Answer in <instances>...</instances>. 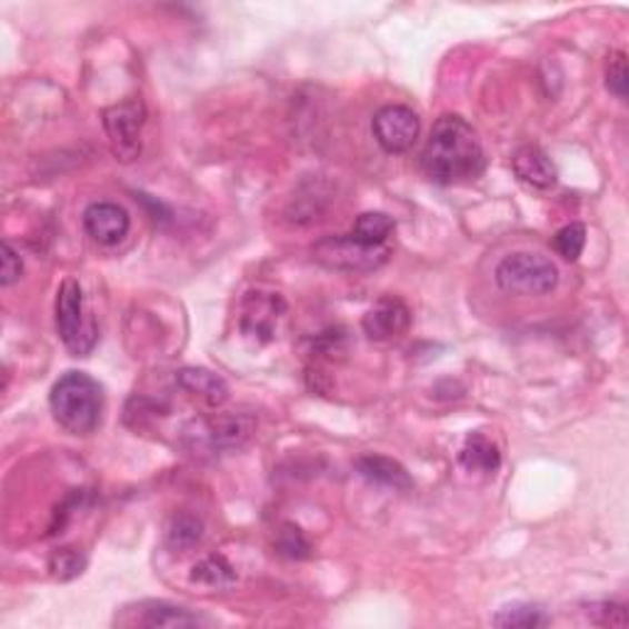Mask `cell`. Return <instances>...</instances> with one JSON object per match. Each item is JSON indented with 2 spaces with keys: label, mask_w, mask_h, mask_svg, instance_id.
<instances>
[{
  "label": "cell",
  "mask_w": 629,
  "mask_h": 629,
  "mask_svg": "<svg viewBox=\"0 0 629 629\" xmlns=\"http://www.w3.org/2000/svg\"><path fill=\"white\" fill-rule=\"evenodd\" d=\"M485 150L475 128L456 113H446L433 123L423 148L421 166L438 184H458L485 172Z\"/></svg>",
  "instance_id": "obj_1"
},
{
  "label": "cell",
  "mask_w": 629,
  "mask_h": 629,
  "mask_svg": "<svg viewBox=\"0 0 629 629\" xmlns=\"http://www.w3.org/2000/svg\"><path fill=\"white\" fill-rule=\"evenodd\" d=\"M50 409L54 421L67 433L89 436L101 426L103 389L87 371H67L50 391Z\"/></svg>",
  "instance_id": "obj_2"
},
{
  "label": "cell",
  "mask_w": 629,
  "mask_h": 629,
  "mask_svg": "<svg viewBox=\"0 0 629 629\" xmlns=\"http://www.w3.org/2000/svg\"><path fill=\"white\" fill-rule=\"evenodd\" d=\"M54 322L60 340L74 357H87L94 349L99 340L97 320L87 312L84 293H81V286L74 278H67L60 290H57Z\"/></svg>",
  "instance_id": "obj_3"
},
{
  "label": "cell",
  "mask_w": 629,
  "mask_h": 629,
  "mask_svg": "<svg viewBox=\"0 0 629 629\" xmlns=\"http://www.w3.org/2000/svg\"><path fill=\"white\" fill-rule=\"evenodd\" d=\"M497 286L511 296H546L558 286V268L541 253H511L495 271Z\"/></svg>",
  "instance_id": "obj_4"
},
{
  "label": "cell",
  "mask_w": 629,
  "mask_h": 629,
  "mask_svg": "<svg viewBox=\"0 0 629 629\" xmlns=\"http://www.w3.org/2000/svg\"><path fill=\"white\" fill-rule=\"evenodd\" d=\"M389 247H369L352 234L325 237L312 247V259L328 271L369 273L389 261Z\"/></svg>",
  "instance_id": "obj_5"
},
{
  "label": "cell",
  "mask_w": 629,
  "mask_h": 629,
  "mask_svg": "<svg viewBox=\"0 0 629 629\" xmlns=\"http://www.w3.org/2000/svg\"><path fill=\"white\" fill-rule=\"evenodd\" d=\"M146 119L148 111L141 99H126L103 111V131L109 136V146L116 160L133 162L141 156V136Z\"/></svg>",
  "instance_id": "obj_6"
},
{
  "label": "cell",
  "mask_w": 629,
  "mask_h": 629,
  "mask_svg": "<svg viewBox=\"0 0 629 629\" xmlns=\"http://www.w3.org/2000/svg\"><path fill=\"white\" fill-rule=\"evenodd\" d=\"M119 627H146V629H184V627H204L209 620L200 612H192L188 608H178V605L162 602V600H143L136 605H126V608L116 615L113 620Z\"/></svg>",
  "instance_id": "obj_7"
},
{
  "label": "cell",
  "mask_w": 629,
  "mask_h": 629,
  "mask_svg": "<svg viewBox=\"0 0 629 629\" xmlns=\"http://www.w3.org/2000/svg\"><path fill=\"white\" fill-rule=\"evenodd\" d=\"M253 421L247 416H214L204 421H194L184 436L192 442L194 450H234L251 438Z\"/></svg>",
  "instance_id": "obj_8"
},
{
  "label": "cell",
  "mask_w": 629,
  "mask_h": 629,
  "mask_svg": "<svg viewBox=\"0 0 629 629\" xmlns=\"http://www.w3.org/2000/svg\"><path fill=\"white\" fill-rule=\"evenodd\" d=\"M371 131H375L377 143L387 153L399 156L413 148L418 133H421V121H418V113L413 109L391 103V107H383L375 113Z\"/></svg>",
  "instance_id": "obj_9"
},
{
  "label": "cell",
  "mask_w": 629,
  "mask_h": 629,
  "mask_svg": "<svg viewBox=\"0 0 629 629\" xmlns=\"http://www.w3.org/2000/svg\"><path fill=\"white\" fill-rule=\"evenodd\" d=\"M283 312H286V302L281 296L256 290V293H249L247 300H243L241 332L256 342L273 340L278 318H281Z\"/></svg>",
  "instance_id": "obj_10"
},
{
  "label": "cell",
  "mask_w": 629,
  "mask_h": 629,
  "mask_svg": "<svg viewBox=\"0 0 629 629\" xmlns=\"http://www.w3.org/2000/svg\"><path fill=\"white\" fill-rule=\"evenodd\" d=\"M411 325V310L406 308V302L399 298H381L375 308H371L365 320L362 330L375 342H387L401 337Z\"/></svg>",
  "instance_id": "obj_11"
},
{
  "label": "cell",
  "mask_w": 629,
  "mask_h": 629,
  "mask_svg": "<svg viewBox=\"0 0 629 629\" xmlns=\"http://www.w3.org/2000/svg\"><path fill=\"white\" fill-rule=\"evenodd\" d=\"M84 229L101 247H113L131 229V217L116 202H94L84 209Z\"/></svg>",
  "instance_id": "obj_12"
},
{
  "label": "cell",
  "mask_w": 629,
  "mask_h": 629,
  "mask_svg": "<svg viewBox=\"0 0 629 629\" xmlns=\"http://www.w3.org/2000/svg\"><path fill=\"white\" fill-rule=\"evenodd\" d=\"M174 383H178L184 393L192 396L194 401L204 403L207 409H221V406H224L229 399L227 381L219 375H214V371L202 369V367L180 369L178 375H174Z\"/></svg>",
  "instance_id": "obj_13"
},
{
  "label": "cell",
  "mask_w": 629,
  "mask_h": 629,
  "mask_svg": "<svg viewBox=\"0 0 629 629\" xmlns=\"http://www.w3.org/2000/svg\"><path fill=\"white\" fill-rule=\"evenodd\" d=\"M511 170L517 178L533 190H551L558 180L553 160L539 146H523L511 158Z\"/></svg>",
  "instance_id": "obj_14"
},
{
  "label": "cell",
  "mask_w": 629,
  "mask_h": 629,
  "mask_svg": "<svg viewBox=\"0 0 629 629\" xmlns=\"http://www.w3.org/2000/svg\"><path fill=\"white\" fill-rule=\"evenodd\" d=\"M357 470H359V475L367 477L369 482L389 487V489H399V492H409V489L413 487L411 475L406 472L401 462H396L391 458H383V456L359 458Z\"/></svg>",
  "instance_id": "obj_15"
},
{
  "label": "cell",
  "mask_w": 629,
  "mask_h": 629,
  "mask_svg": "<svg viewBox=\"0 0 629 629\" xmlns=\"http://www.w3.org/2000/svg\"><path fill=\"white\" fill-rule=\"evenodd\" d=\"M460 465L470 472H497L502 465V452L480 430H475L465 438V446L460 450Z\"/></svg>",
  "instance_id": "obj_16"
},
{
  "label": "cell",
  "mask_w": 629,
  "mask_h": 629,
  "mask_svg": "<svg viewBox=\"0 0 629 629\" xmlns=\"http://www.w3.org/2000/svg\"><path fill=\"white\" fill-rule=\"evenodd\" d=\"M168 546L172 551H180V553H188L192 551L194 546H200L204 539V521L190 515V511H180V515H174L168 523Z\"/></svg>",
  "instance_id": "obj_17"
},
{
  "label": "cell",
  "mask_w": 629,
  "mask_h": 629,
  "mask_svg": "<svg viewBox=\"0 0 629 629\" xmlns=\"http://www.w3.org/2000/svg\"><path fill=\"white\" fill-rule=\"evenodd\" d=\"M192 582H200V586L207 588H217V590H227L237 582V568L231 566L224 556H207L202 558L200 563H194L192 573H190Z\"/></svg>",
  "instance_id": "obj_18"
},
{
  "label": "cell",
  "mask_w": 629,
  "mask_h": 629,
  "mask_svg": "<svg viewBox=\"0 0 629 629\" xmlns=\"http://www.w3.org/2000/svg\"><path fill=\"white\" fill-rule=\"evenodd\" d=\"M492 622L497 627H507V629H536V627L551 625V617L546 615L539 608V605L515 602V605H507V608L499 610Z\"/></svg>",
  "instance_id": "obj_19"
},
{
  "label": "cell",
  "mask_w": 629,
  "mask_h": 629,
  "mask_svg": "<svg viewBox=\"0 0 629 629\" xmlns=\"http://www.w3.org/2000/svg\"><path fill=\"white\" fill-rule=\"evenodd\" d=\"M393 229H396L393 217L383 212H365L357 217L352 237L362 243H369V247H387Z\"/></svg>",
  "instance_id": "obj_20"
},
{
  "label": "cell",
  "mask_w": 629,
  "mask_h": 629,
  "mask_svg": "<svg viewBox=\"0 0 629 629\" xmlns=\"http://www.w3.org/2000/svg\"><path fill=\"white\" fill-rule=\"evenodd\" d=\"M276 551L290 558V561H306L312 553L310 541L296 523H283L281 531L276 533Z\"/></svg>",
  "instance_id": "obj_21"
},
{
  "label": "cell",
  "mask_w": 629,
  "mask_h": 629,
  "mask_svg": "<svg viewBox=\"0 0 629 629\" xmlns=\"http://www.w3.org/2000/svg\"><path fill=\"white\" fill-rule=\"evenodd\" d=\"M553 249L558 256H563L566 261H578L582 249H586V227L582 224H566L563 229L556 231L553 237Z\"/></svg>",
  "instance_id": "obj_22"
},
{
  "label": "cell",
  "mask_w": 629,
  "mask_h": 629,
  "mask_svg": "<svg viewBox=\"0 0 629 629\" xmlns=\"http://www.w3.org/2000/svg\"><path fill=\"white\" fill-rule=\"evenodd\" d=\"M84 568H87V556L77 549H60L50 558V573L57 580H72L84 573Z\"/></svg>",
  "instance_id": "obj_23"
},
{
  "label": "cell",
  "mask_w": 629,
  "mask_h": 629,
  "mask_svg": "<svg viewBox=\"0 0 629 629\" xmlns=\"http://www.w3.org/2000/svg\"><path fill=\"white\" fill-rule=\"evenodd\" d=\"M586 615L590 622L602 625V627H625L627 625V610L617 602H592L588 605Z\"/></svg>",
  "instance_id": "obj_24"
},
{
  "label": "cell",
  "mask_w": 629,
  "mask_h": 629,
  "mask_svg": "<svg viewBox=\"0 0 629 629\" xmlns=\"http://www.w3.org/2000/svg\"><path fill=\"white\" fill-rule=\"evenodd\" d=\"M627 84H629L627 54L615 52L608 62V89L617 99H627Z\"/></svg>",
  "instance_id": "obj_25"
},
{
  "label": "cell",
  "mask_w": 629,
  "mask_h": 629,
  "mask_svg": "<svg viewBox=\"0 0 629 629\" xmlns=\"http://www.w3.org/2000/svg\"><path fill=\"white\" fill-rule=\"evenodd\" d=\"M20 276H22L20 256L8 241H3V268H0V283H3V288H8V286H13Z\"/></svg>",
  "instance_id": "obj_26"
}]
</instances>
